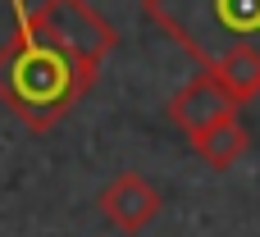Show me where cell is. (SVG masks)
<instances>
[{"mask_svg": "<svg viewBox=\"0 0 260 237\" xmlns=\"http://www.w3.org/2000/svg\"><path fill=\"white\" fill-rule=\"evenodd\" d=\"M96 210L105 215L110 228H119V233L133 237V233H142V228H151V224L160 219L165 192H160L146 174L123 169V174H114V178L96 192Z\"/></svg>", "mask_w": 260, "mask_h": 237, "instance_id": "cell-4", "label": "cell"}, {"mask_svg": "<svg viewBox=\"0 0 260 237\" xmlns=\"http://www.w3.org/2000/svg\"><path fill=\"white\" fill-rule=\"evenodd\" d=\"M142 14L201 64L224 50L260 55V0H142Z\"/></svg>", "mask_w": 260, "mask_h": 237, "instance_id": "cell-2", "label": "cell"}, {"mask_svg": "<svg viewBox=\"0 0 260 237\" xmlns=\"http://www.w3.org/2000/svg\"><path fill=\"white\" fill-rule=\"evenodd\" d=\"M247 146H251V137H247V128L238 123V114H224V119L210 123L201 137H192V151H197L215 174H229V169L247 155Z\"/></svg>", "mask_w": 260, "mask_h": 237, "instance_id": "cell-6", "label": "cell"}, {"mask_svg": "<svg viewBox=\"0 0 260 237\" xmlns=\"http://www.w3.org/2000/svg\"><path fill=\"white\" fill-rule=\"evenodd\" d=\"M206 73L233 96V105H247L260 96V55L256 50H224L219 59L206 64Z\"/></svg>", "mask_w": 260, "mask_h": 237, "instance_id": "cell-7", "label": "cell"}, {"mask_svg": "<svg viewBox=\"0 0 260 237\" xmlns=\"http://www.w3.org/2000/svg\"><path fill=\"white\" fill-rule=\"evenodd\" d=\"M9 9L14 32L0 41V105L14 110L27 132H50L96 87L101 69L69 55L27 0H9Z\"/></svg>", "mask_w": 260, "mask_h": 237, "instance_id": "cell-1", "label": "cell"}, {"mask_svg": "<svg viewBox=\"0 0 260 237\" xmlns=\"http://www.w3.org/2000/svg\"><path fill=\"white\" fill-rule=\"evenodd\" d=\"M37 18L41 27L69 50L78 55L82 64L101 69V59L119 46V32L101 18V9H91L87 0H41L37 5Z\"/></svg>", "mask_w": 260, "mask_h": 237, "instance_id": "cell-3", "label": "cell"}, {"mask_svg": "<svg viewBox=\"0 0 260 237\" xmlns=\"http://www.w3.org/2000/svg\"><path fill=\"white\" fill-rule=\"evenodd\" d=\"M224 114H238V105H233V96L210 78V73H197L192 82H183L174 96H169V119H174V128L192 142V137H201L210 123H219Z\"/></svg>", "mask_w": 260, "mask_h": 237, "instance_id": "cell-5", "label": "cell"}]
</instances>
